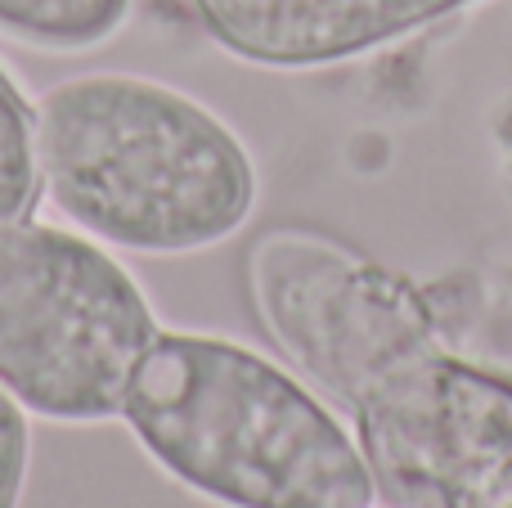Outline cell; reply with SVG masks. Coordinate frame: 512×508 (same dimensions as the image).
<instances>
[{"label": "cell", "mask_w": 512, "mask_h": 508, "mask_svg": "<svg viewBox=\"0 0 512 508\" xmlns=\"http://www.w3.org/2000/svg\"><path fill=\"white\" fill-rule=\"evenodd\" d=\"M36 167L81 234L144 257L225 243L256 207V167L230 122L135 72H86L36 104Z\"/></svg>", "instance_id": "6da1fadb"}, {"label": "cell", "mask_w": 512, "mask_h": 508, "mask_svg": "<svg viewBox=\"0 0 512 508\" xmlns=\"http://www.w3.org/2000/svg\"><path fill=\"white\" fill-rule=\"evenodd\" d=\"M122 423L144 455L221 508H373L369 459L337 414L234 338L158 333Z\"/></svg>", "instance_id": "7a4b0ae2"}, {"label": "cell", "mask_w": 512, "mask_h": 508, "mask_svg": "<svg viewBox=\"0 0 512 508\" xmlns=\"http://www.w3.org/2000/svg\"><path fill=\"white\" fill-rule=\"evenodd\" d=\"M153 315L135 275L99 239L45 221L0 225V383L54 423L122 419Z\"/></svg>", "instance_id": "3957f363"}, {"label": "cell", "mask_w": 512, "mask_h": 508, "mask_svg": "<svg viewBox=\"0 0 512 508\" xmlns=\"http://www.w3.org/2000/svg\"><path fill=\"white\" fill-rule=\"evenodd\" d=\"M243 279L270 342L346 410L445 347L423 288L333 234L274 225L252 239Z\"/></svg>", "instance_id": "277c9868"}, {"label": "cell", "mask_w": 512, "mask_h": 508, "mask_svg": "<svg viewBox=\"0 0 512 508\" xmlns=\"http://www.w3.org/2000/svg\"><path fill=\"white\" fill-rule=\"evenodd\" d=\"M355 441L391 508H504L512 500V378L450 342L351 410Z\"/></svg>", "instance_id": "5b68a950"}, {"label": "cell", "mask_w": 512, "mask_h": 508, "mask_svg": "<svg viewBox=\"0 0 512 508\" xmlns=\"http://www.w3.org/2000/svg\"><path fill=\"white\" fill-rule=\"evenodd\" d=\"M221 50L261 68H324L436 23L472 0H185Z\"/></svg>", "instance_id": "8992f818"}, {"label": "cell", "mask_w": 512, "mask_h": 508, "mask_svg": "<svg viewBox=\"0 0 512 508\" xmlns=\"http://www.w3.org/2000/svg\"><path fill=\"white\" fill-rule=\"evenodd\" d=\"M131 14V0H0V32L41 50L104 45Z\"/></svg>", "instance_id": "52a82bcc"}, {"label": "cell", "mask_w": 512, "mask_h": 508, "mask_svg": "<svg viewBox=\"0 0 512 508\" xmlns=\"http://www.w3.org/2000/svg\"><path fill=\"white\" fill-rule=\"evenodd\" d=\"M41 194L36 167V122L23 90L0 68V225L23 221Z\"/></svg>", "instance_id": "ba28073f"}, {"label": "cell", "mask_w": 512, "mask_h": 508, "mask_svg": "<svg viewBox=\"0 0 512 508\" xmlns=\"http://www.w3.org/2000/svg\"><path fill=\"white\" fill-rule=\"evenodd\" d=\"M27 464H32V428L18 396L0 383V508L23 504Z\"/></svg>", "instance_id": "9c48e42d"}, {"label": "cell", "mask_w": 512, "mask_h": 508, "mask_svg": "<svg viewBox=\"0 0 512 508\" xmlns=\"http://www.w3.org/2000/svg\"><path fill=\"white\" fill-rule=\"evenodd\" d=\"M504 508H512V500H508V504H504Z\"/></svg>", "instance_id": "30bf717a"}, {"label": "cell", "mask_w": 512, "mask_h": 508, "mask_svg": "<svg viewBox=\"0 0 512 508\" xmlns=\"http://www.w3.org/2000/svg\"><path fill=\"white\" fill-rule=\"evenodd\" d=\"M387 508H391V504H387Z\"/></svg>", "instance_id": "8fae6325"}]
</instances>
